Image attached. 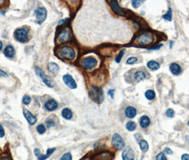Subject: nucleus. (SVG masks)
Here are the masks:
<instances>
[{
    "label": "nucleus",
    "instance_id": "nucleus-33",
    "mask_svg": "<svg viewBox=\"0 0 189 160\" xmlns=\"http://www.w3.org/2000/svg\"><path fill=\"white\" fill-rule=\"evenodd\" d=\"M156 160H167V159L164 153H159L156 157Z\"/></svg>",
    "mask_w": 189,
    "mask_h": 160
},
{
    "label": "nucleus",
    "instance_id": "nucleus-9",
    "mask_svg": "<svg viewBox=\"0 0 189 160\" xmlns=\"http://www.w3.org/2000/svg\"><path fill=\"white\" fill-rule=\"evenodd\" d=\"M70 38H71V33L68 29H63L57 36V41L60 44L66 43L70 41Z\"/></svg>",
    "mask_w": 189,
    "mask_h": 160
},
{
    "label": "nucleus",
    "instance_id": "nucleus-44",
    "mask_svg": "<svg viewBox=\"0 0 189 160\" xmlns=\"http://www.w3.org/2000/svg\"><path fill=\"white\" fill-rule=\"evenodd\" d=\"M114 93H115V90H110L109 92H108V94L111 96L112 98H113V97H114Z\"/></svg>",
    "mask_w": 189,
    "mask_h": 160
},
{
    "label": "nucleus",
    "instance_id": "nucleus-17",
    "mask_svg": "<svg viewBox=\"0 0 189 160\" xmlns=\"http://www.w3.org/2000/svg\"><path fill=\"white\" fill-rule=\"evenodd\" d=\"M169 69H170L171 73L175 75H179L181 72V68L180 67V65L179 64H177V63H173L170 65Z\"/></svg>",
    "mask_w": 189,
    "mask_h": 160
},
{
    "label": "nucleus",
    "instance_id": "nucleus-25",
    "mask_svg": "<svg viewBox=\"0 0 189 160\" xmlns=\"http://www.w3.org/2000/svg\"><path fill=\"white\" fill-rule=\"evenodd\" d=\"M136 123L132 121H129L126 124V128L128 129L129 131H134L136 129Z\"/></svg>",
    "mask_w": 189,
    "mask_h": 160
},
{
    "label": "nucleus",
    "instance_id": "nucleus-38",
    "mask_svg": "<svg viewBox=\"0 0 189 160\" xmlns=\"http://www.w3.org/2000/svg\"><path fill=\"white\" fill-rule=\"evenodd\" d=\"M48 156L47 154H40V156L38 157V160H46L48 158Z\"/></svg>",
    "mask_w": 189,
    "mask_h": 160
},
{
    "label": "nucleus",
    "instance_id": "nucleus-31",
    "mask_svg": "<svg viewBox=\"0 0 189 160\" xmlns=\"http://www.w3.org/2000/svg\"><path fill=\"white\" fill-rule=\"evenodd\" d=\"M174 114H175V112L172 109H168L166 112V115L168 117H173L174 116Z\"/></svg>",
    "mask_w": 189,
    "mask_h": 160
},
{
    "label": "nucleus",
    "instance_id": "nucleus-18",
    "mask_svg": "<svg viewBox=\"0 0 189 160\" xmlns=\"http://www.w3.org/2000/svg\"><path fill=\"white\" fill-rule=\"evenodd\" d=\"M125 115L128 118H134L137 115V110L134 107H128L127 108L125 111Z\"/></svg>",
    "mask_w": 189,
    "mask_h": 160
},
{
    "label": "nucleus",
    "instance_id": "nucleus-43",
    "mask_svg": "<svg viewBox=\"0 0 189 160\" xmlns=\"http://www.w3.org/2000/svg\"><path fill=\"white\" fill-rule=\"evenodd\" d=\"M181 159L189 160V154H183L182 157H181Z\"/></svg>",
    "mask_w": 189,
    "mask_h": 160
},
{
    "label": "nucleus",
    "instance_id": "nucleus-13",
    "mask_svg": "<svg viewBox=\"0 0 189 160\" xmlns=\"http://www.w3.org/2000/svg\"><path fill=\"white\" fill-rule=\"evenodd\" d=\"M58 102H56V100H55L53 99L48 100L44 105V108L49 112H53L54 110H56L58 108Z\"/></svg>",
    "mask_w": 189,
    "mask_h": 160
},
{
    "label": "nucleus",
    "instance_id": "nucleus-36",
    "mask_svg": "<svg viewBox=\"0 0 189 160\" xmlns=\"http://www.w3.org/2000/svg\"><path fill=\"white\" fill-rule=\"evenodd\" d=\"M5 135V132L3 126L0 124V138H2Z\"/></svg>",
    "mask_w": 189,
    "mask_h": 160
},
{
    "label": "nucleus",
    "instance_id": "nucleus-45",
    "mask_svg": "<svg viewBox=\"0 0 189 160\" xmlns=\"http://www.w3.org/2000/svg\"><path fill=\"white\" fill-rule=\"evenodd\" d=\"M0 160H11L9 157H2V158H1L0 159Z\"/></svg>",
    "mask_w": 189,
    "mask_h": 160
},
{
    "label": "nucleus",
    "instance_id": "nucleus-11",
    "mask_svg": "<svg viewBox=\"0 0 189 160\" xmlns=\"http://www.w3.org/2000/svg\"><path fill=\"white\" fill-rule=\"evenodd\" d=\"M23 114H24V116L25 117V118L26 119L27 122L29 123V125H35L36 123L37 119H36V116L34 115L29 110L24 108V110H23Z\"/></svg>",
    "mask_w": 189,
    "mask_h": 160
},
{
    "label": "nucleus",
    "instance_id": "nucleus-40",
    "mask_svg": "<svg viewBox=\"0 0 189 160\" xmlns=\"http://www.w3.org/2000/svg\"><path fill=\"white\" fill-rule=\"evenodd\" d=\"M34 154H35V156H36V157H38V156H40V150L39 149H38V148H36L35 150H34Z\"/></svg>",
    "mask_w": 189,
    "mask_h": 160
},
{
    "label": "nucleus",
    "instance_id": "nucleus-4",
    "mask_svg": "<svg viewBox=\"0 0 189 160\" xmlns=\"http://www.w3.org/2000/svg\"><path fill=\"white\" fill-rule=\"evenodd\" d=\"M34 71H35V73H36V75L42 79L43 82H44L46 85H47L48 87H49V88H53V81H52V79L50 77H48V75L45 74V73H44V71L41 68L38 67V66H35L34 67Z\"/></svg>",
    "mask_w": 189,
    "mask_h": 160
},
{
    "label": "nucleus",
    "instance_id": "nucleus-3",
    "mask_svg": "<svg viewBox=\"0 0 189 160\" xmlns=\"http://www.w3.org/2000/svg\"><path fill=\"white\" fill-rule=\"evenodd\" d=\"M90 96L92 100L98 103H101L104 100V94L101 89L96 86H92L90 90Z\"/></svg>",
    "mask_w": 189,
    "mask_h": 160
},
{
    "label": "nucleus",
    "instance_id": "nucleus-19",
    "mask_svg": "<svg viewBox=\"0 0 189 160\" xmlns=\"http://www.w3.org/2000/svg\"><path fill=\"white\" fill-rule=\"evenodd\" d=\"M61 115L64 119H68V120L71 119L73 117V112L68 108H65L63 109V110L61 111Z\"/></svg>",
    "mask_w": 189,
    "mask_h": 160
},
{
    "label": "nucleus",
    "instance_id": "nucleus-6",
    "mask_svg": "<svg viewBox=\"0 0 189 160\" xmlns=\"http://www.w3.org/2000/svg\"><path fill=\"white\" fill-rule=\"evenodd\" d=\"M80 65L85 70H92L97 66L98 61L96 58H93V57H90V56L85 57L82 59Z\"/></svg>",
    "mask_w": 189,
    "mask_h": 160
},
{
    "label": "nucleus",
    "instance_id": "nucleus-20",
    "mask_svg": "<svg viewBox=\"0 0 189 160\" xmlns=\"http://www.w3.org/2000/svg\"><path fill=\"white\" fill-rule=\"evenodd\" d=\"M150 123H151L150 122V119H149V117H147V116L144 115L140 118L139 124H140V126L142 127V128H146L147 127L149 126Z\"/></svg>",
    "mask_w": 189,
    "mask_h": 160
},
{
    "label": "nucleus",
    "instance_id": "nucleus-26",
    "mask_svg": "<svg viewBox=\"0 0 189 160\" xmlns=\"http://www.w3.org/2000/svg\"><path fill=\"white\" fill-rule=\"evenodd\" d=\"M163 18H164V19H166V20L169 21H171L172 20V11H171V8H169L168 11L166 12V14H165L164 15H163Z\"/></svg>",
    "mask_w": 189,
    "mask_h": 160
},
{
    "label": "nucleus",
    "instance_id": "nucleus-27",
    "mask_svg": "<svg viewBox=\"0 0 189 160\" xmlns=\"http://www.w3.org/2000/svg\"><path fill=\"white\" fill-rule=\"evenodd\" d=\"M31 102V97L29 96H24L23 97V98H22V102H23V104L25 105H29L30 102Z\"/></svg>",
    "mask_w": 189,
    "mask_h": 160
},
{
    "label": "nucleus",
    "instance_id": "nucleus-32",
    "mask_svg": "<svg viewBox=\"0 0 189 160\" xmlns=\"http://www.w3.org/2000/svg\"><path fill=\"white\" fill-rule=\"evenodd\" d=\"M137 61V58L136 57H129V58L127 60V64H133L135 62Z\"/></svg>",
    "mask_w": 189,
    "mask_h": 160
},
{
    "label": "nucleus",
    "instance_id": "nucleus-42",
    "mask_svg": "<svg viewBox=\"0 0 189 160\" xmlns=\"http://www.w3.org/2000/svg\"><path fill=\"white\" fill-rule=\"evenodd\" d=\"M0 77H8V74L6 72L0 69Z\"/></svg>",
    "mask_w": 189,
    "mask_h": 160
},
{
    "label": "nucleus",
    "instance_id": "nucleus-14",
    "mask_svg": "<svg viewBox=\"0 0 189 160\" xmlns=\"http://www.w3.org/2000/svg\"><path fill=\"white\" fill-rule=\"evenodd\" d=\"M110 6H111L112 9H113V11H115L116 14H119V15H122V16L125 15L124 11H123V9H122L121 7L119 6L118 3H117V1H111L110 2Z\"/></svg>",
    "mask_w": 189,
    "mask_h": 160
},
{
    "label": "nucleus",
    "instance_id": "nucleus-10",
    "mask_svg": "<svg viewBox=\"0 0 189 160\" xmlns=\"http://www.w3.org/2000/svg\"><path fill=\"white\" fill-rule=\"evenodd\" d=\"M63 81L64 83L69 88L75 89L77 88V84L75 81L74 78L70 74H65L63 76Z\"/></svg>",
    "mask_w": 189,
    "mask_h": 160
},
{
    "label": "nucleus",
    "instance_id": "nucleus-30",
    "mask_svg": "<svg viewBox=\"0 0 189 160\" xmlns=\"http://www.w3.org/2000/svg\"><path fill=\"white\" fill-rule=\"evenodd\" d=\"M61 160H72V155L70 152L65 153L61 158Z\"/></svg>",
    "mask_w": 189,
    "mask_h": 160
},
{
    "label": "nucleus",
    "instance_id": "nucleus-21",
    "mask_svg": "<svg viewBox=\"0 0 189 160\" xmlns=\"http://www.w3.org/2000/svg\"><path fill=\"white\" fill-rule=\"evenodd\" d=\"M147 67L152 71H156L160 68V64L158 62L154 61H151L147 63Z\"/></svg>",
    "mask_w": 189,
    "mask_h": 160
},
{
    "label": "nucleus",
    "instance_id": "nucleus-22",
    "mask_svg": "<svg viewBox=\"0 0 189 160\" xmlns=\"http://www.w3.org/2000/svg\"><path fill=\"white\" fill-rule=\"evenodd\" d=\"M145 78H146L145 73L144 71H137L134 73V79L136 81H144Z\"/></svg>",
    "mask_w": 189,
    "mask_h": 160
},
{
    "label": "nucleus",
    "instance_id": "nucleus-35",
    "mask_svg": "<svg viewBox=\"0 0 189 160\" xmlns=\"http://www.w3.org/2000/svg\"><path fill=\"white\" fill-rule=\"evenodd\" d=\"M46 126L48 127H53L55 125V122H54L53 120H52V119H48V120L46 121Z\"/></svg>",
    "mask_w": 189,
    "mask_h": 160
},
{
    "label": "nucleus",
    "instance_id": "nucleus-28",
    "mask_svg": "<svg viewBox=\"0 0 189 160\" xmlns=\"http://www.w3.org/2000/svg\"><path fill=\"white\" fill-rule=\"evenodd\" d=\"M36 130H37V132L40 135H43L44 133H45L46 132V127L44 126V125H42V124H40V125H38L36 127Z\"/></svg>",
    "mask_w": 189,
    "mask_h": 160
},
{
    "label": "nucleus",
    "instance_id": "nucleus-37",
    "mask_svg": "<svg viewBox=\"0 0 189 160\" xmlns=\"http://www.w3.org/2000/svg\"><path fill=\"white\" fill-rule=\"evenodd\" d=\"M56 150V148H51V149H48L47 152H46V154H47L48 157H50L52 154Z\"/></svg>",
    "mask_w": 189,
    "mask_h": 160
},
{
    "label": "nucleus",
    "instance_id": "nucleus-16",
    "mask_svg": "<svg viewBox=\"0 0 189 160\" xmlns=\"http://www.w3.org/2000/svg\"><path fill=\"white\" fill-rule=\"evenodd\" d=\"M48 71L52 73L53 75H57L59 72L60 68L57 63H56L54 62H50L48 64Z\"/></svg>",
    "mask_w": 189,
    "mask_h": 160
},
{
    "label": "nucleus",
    "instance_id": "nucleus-1",
    "mask_svg": "<svg viewBox=\"0 0 189 160\" xmlns=\"http://www.w3.org/2000/svg\"><path fill=\"white\" fill-rule=\"evenodd\" d=\"M58 54L60 57L68 61H71L75 57V52L74 49L68 46H64L59 48L58 50Z\"/></svg>",
    "mask_w": 189,
    "mask_h": 160
},
{
    "label": "nucleus",
    "instance_id": "nucleus-23",
    "mask_svg": "<svg viewBox=\"0 0 189 160\" xmlns=\"http://www.w3.org/2000/svg\"><path fill=\"white\" fill-rule=\"evenodd\" d=\"M145 97L146 98L149 100H152L155 98L156 94L155 92L152 90H148L146 92H145Z\"/></svg>",
    "mask_w": 189,
    "mask_h": 160
},
{
    "label": "nucleus",
    "instance_id": "nucleus-24",
    "mask_svg": "<svg viewBox=\"0 0 189 160\" xmlns=\"http://www.w3.org/2000/svg\"><path fill=\"white\" fill-rule=\"evenodd\" d=\"M139 146H140V148L141 150L143 152H146L148 149V144L147 143V142L145 141V140H142L140 141L139 142Z\"/></svg>",
    "mask_w": 189,
    "mask_h": 160
},
{
    "label": "nucleus",
    "instance_id": "nucleus-2",
    "mask_svg": "<svg viewBox=\"0 0 189 160\" xmlns=\"http://www.w3.org/2000/svg\"><path fill=\"white\" fill-rule=\"evenodd\" d=\"M154 35L148 32H145L144 34L139 35L136 38V43L139 46H148L151 45L154 42Z\"/></svg>",
    "mask_w": 189,
    "mask_h": 160
},
{
    "label": "nucleus",
    "instance_id": "nucleus-47",
    "mask_svg": "<svg viewBox=\"0 0 189 160\" xmlns=\"http://www.w3.org/2000/svg\"><path fill=\"white\" fill-rule=\"evenodd\" d=\"M188 126H189V121H188Z\"/></svg>",
    "mask_w": 189,
    "mask_h": 160
},
{
    "label": "nucleus",
    "instance_id": "nucleus-8",
    "mask_svg": "<svg viewBox=\"0 0 189 160\" xmlns=\"http://www.w3.org/2000/svg\"><path fill=\"white\" fill-rule=\"evenodd\" d=\"M112 143L115 148H117L119 150L124 149L125 146V141L123 140V138L117 133H115L113 135L112 139Z\"/></svg>",
    "mask_w": 189,
    "mask_h": 160
},
{
    "label": "nucleus",
    "instance_id": "nucleus-39",
    "mask_svg": "<svg viewBox=\"0 0 189 160\" xmlns=\"http://www.w3.org/2000/svg\"><path fill=\"white\" fill-rule=\"evenodd\" d=\"M67 21H68V19H62V20H61L58 22V26H61V25L66 24Z\"/></svg>",
    "mask_w": 189,
    "mask_h": 160
},
{
    "label": "nucleus",
    "instance_id": "nucleus-46",
    "mask_svg": "<svg viewBox=\"0 0 189 160\" xmlns=\"http://www.w3.org/2000/svg\"><path fill=\"white\" fill-rule=\"evenodd\" d=\"M2 46H3V44H2V42L0 41V51L2 50Z\"/></svg>",
    "mask_w": 189,
    "mask_h": 160
},
{
    "label": "nucleus",
    "instance_id": "nucleus-34",
    "mask_svg": "<svg viewBox=\"0 0 189 160\" xmlns=\"http://www.w3.org/2000/svg\"><path fill=\"white\" fill-rule=\"evenodd\" d=\"M124 54H125L124 51H122L119 54V55L117 56V57L116 58V59H115V61L117 62V63H119L120 61H121L122 58V56H123V55H124Z\"/></svg>",
    "mask_w": 189,
    "mask_h": 160
},
{
    "label": "nucleus",
    "instance_id": "nucleus-15",
    "mask_svg": "<svg viewBox=\"0 0 189 160\" xmlns=\"http://www.w3.org/2000/svg\"><path fill=\"white\" fill-rule=\"evenodd\" d=\"M15 49L11 45H8L4 51V55L8 58H13L15 55Z\"/></svg>",
    "mask_w": 189,
    "mask_h": 160
},
{
    "label": "nucleus",
    "instance_id": "nucleus-7",
    "mask_svg": "<svg viewBox=\"0 0 189 160\" xmlns=\"http://www.w3.org/2000/svg\"><path fill=\"white\" fill-rule=\"evenodd\" d=\"M34 14H36V23L40 25L44 23V21L46 19L47 11L46 9V8H44V7H38L37 9H36L34 11Z\"/></svg>",
    "mask_w": 189,
    "mask_h": 160
},
{
    "label": "nucleus",
    "instance_id": "nucleus-29",
    "mask_svg": "<svg viewBox=\"0 0 189 160\" xmlns=\"http://www.w3.org/2000/svg\"><path fill=\"white\" fill-rule=\"evenodd\" d=\"M143 3H144V1H142V0H140V1L134 0V1H132V6H133V7L135 8V9H137V8L139 7V6H140V5H142Z\"/></svg>",
    "mask_w": 189,
    "mask_h": 160
},
{
    "label": "nucleus",
    "instance_id": "nucleus-12",
    "mask_svg": "<svg viewBox=\"0 0 189 160\" xmlns=\"http://www.w3.org/2000/svg\"><path fill=\"white\" fill-rule=\"evenodd\" d=\"M122 159L123 160H134V152L130 146H127L122 152Z\"/></svg>",
    "mask_w": 189,
    "mask_h": 160
},
{
    "label": "nucleus",
    "instance_id": "nucleus-41",
    "mask_svg": "<svg viewBox=\"0 0 189 160\" xmlns=\"http://www.w3.org/2000/svg\"><path fill=\"white\" fill-rule=\"evenodd\" d=\"M164 152L167 154H172L173 152L172 150H171L170 148H168V147H166L164 149Z\"/></svg>",
    "mask_w": 189,
    "mask_h": 160
},
{
    "label": "nucleus",
    "instance_id": "nucleus-48",
    "mask_svg": "<svg viewBox=\"0 0 189 160\" xmlns=\"http://www.w3.org/2000/svg\"><path fill=\"white\" fill-rule=\"evenodd\" d=\"M188 108H189V105H188Z\"/></svg>",
    "mask_w": 189,
    "mask_h": 160
},
{
    "label": "nucleus",
    "instance_id": "nucleus-5",
    "mask_svg": "<svg viewBox=\"0 0 189 160\" xmlns=\"http://www.w3.org/2000/svg\"><path fill=\"white\" fill-rule=\"evenodd\" d=\"M14 38L20 43L24 44L29 41V33L24 29L22 28L17 29L14 31Z\"/></svg>",
    "mask_w": 189,
    "mask_h": 160
}]
</instances>
